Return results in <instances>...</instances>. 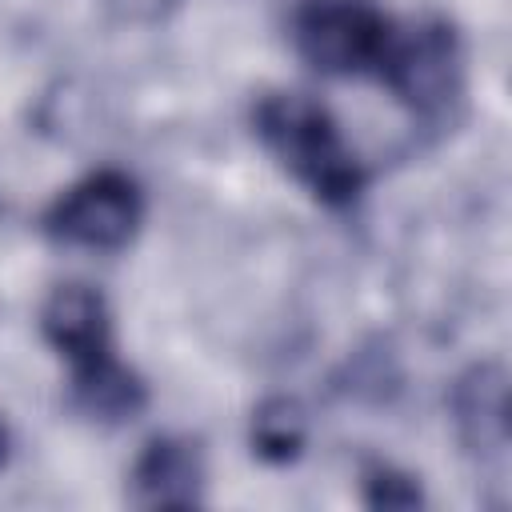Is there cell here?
I'll use <instances>...</instances> for the list:
<instances>
[{
	"instance_id": "6da1fadb",
	"label": "cell",
	"mask_w": 512,
	"mask_h": 512,
	"mask_svg": "<svg viewBox=\"0 0 512 512\" xmlns=\"http://www.w3.org/2000/svg\"><path fill=\"white\" fill-rule=\"evenodd\" d=\"M260 132L272 144V152L308 180L324 200H348L360 184V172L348 156V148L336 136V124L320 104L308 96H272L260 104Z\"/></svg>"
},
{
	"instance_id": "7a4b0ae2",
	"label": "cell",
	"mask_w": 512,
	"mask_h": 512,
	"mask_svg": "<svg viewBox=\"0 0 512 512\" xmlns=\"http://www.w3.org/2000/svg\"><path fill=\"white\" fill-rule=\"evenodd\" d=\"M392 32L364 0H308L296 16L300 52L324 72H360L384 60Z\"/></svg>"
},
{
	"instance_id": "3957f363",
	"label": "cell",
	"mask_w": 512,
	"mask_h": 512,
	"mask_svg": "<svg viewBox=\"0 0 512 512\" xmlns=\"http://www.w3.org/2000/svg\"><path fill=\"white\" fill-rule=\"evenodd\" d=\"M140 220L136 184L120 172H96L68 188L48 212V232L80 248H120Z\"/></svg>"
},
{
	"instance_id": "277c9868",
	"label": "cell",
	"mask_w": 512,
	"mask_h": 512,
	"mask_svg": "<svg viewBox=\"0 0 512 512\" xmlns=\"http://www.w3.org/2000/svg\"><path fill=\"white\" fill-rule=\"evenodd\" d=\"M384 72L392 88L420 112H440L460 92V52L448 28L428 24L408 36H392L384 48Z\"/></svg>"
},
{
	"instance_id": "5b68a950",
	"label": "cell",
	"mask_w": 512,
	"mask_h": 512,
	"mask_svg": "<svg viewBox=\"0 0 512 512\" xmlns=\"http://www.w3.org/2000/svg\"><path fill=\"white\" fill-rule=\"evenodd\" d=\"M200 456L184 440H152L132 468V500L144 508H188L200 492Z\"/></svg>"
},
{
	"instance_id": "8992f818",
	"label": "cell",
	"mask_w": 512,
	"mask_h": 512,
	"mask_svg": "<svg viewBox=\"0 0 512 512\" xmlns=\"http://www.w3.org/2000/svg\"><path fill=\"white\" fill-rule=\"evenodd\" d=\"M456 428L472 452H504L508 440V380L496 364L472 368L452 396Z\"/></svg>"
},
{
	"instance_id": "52a82bcc",
	"label": "cell",
	"mask_w": 512,
	"mask_h": 512,
	"mask_svg": "<svg viewBox=\"0 0 512 512\" xmlns=\"http://www.w3.org/2000/svg\"><path fill=\"white\" fill-rule=\"evenodd\" d=\"M44 332L76 364H88V360L104 356L108 352L104 300L84 284H60L44 304Z\"/></svg>"
},
{
	"instance_id": "ba28073f",
	"label": "cell",
	"mask_w": 512,
	"mask_h": 512,
	"mask_svg": "<svg viewBox=\"0 0 512 512\" xmlns=\"http://www.w3.org/2000/svg\"><path fill=\"white\" fill-rule=\"evenodd\" d=\"M76 396L80 404L92 412V416H104V420H120V416H132L144 400L136 376L128 368H120L108 352L88 360V364H76Z\"/></svg>"
},
{
	"instance_id": "9c48e42d",
	"label": "cell",
	"mask_w": 512,
	"mask_h": 512,
	"mask_svg": "<svg viewBox=\"0 0 512 512\" xmlns=\"http://www.w3.org/2000/svg\"><path fill=\"white\" fill-rule=\"evenodd\" d=\"M252 444L268 460H292L304 444V412L292 400H268L252 420Z\"/></svg>"
},
{
	"instance_id": "30bf717a",
	"label": "cell",
	"mask_w": 512,
	"mask_h": 512,
	"mask_svg": "<svg viewBox=\"0 0 512 512\" xmlns=\"http://www.w3.org/2000/svg\"><path fill=\"white\" fill-rule=\"evenodd\" d=\"M368 500H372V504H384V508H404V504H416L420 492H416L404 476H396V472H376Z\"/></svg>"
},
{
	"instance_id": "8fae6325",
	"label": "cell",
	"mask_w": 512,
	"mask_h": 512,
	"mask_svg": "<svg viewBox=\"0 0 512 512\" xmlns=\"http://www.w3.org/2000/svg\"><path fill=\"white\" fill-rule=\"evenodd\" d=\"M120 20H160L176 0H104Z\"/></svg>"
},
{
	"instance_id": "7c38bea8",
	"label": "cell",
	"mask_w": 512,
	"mask_h": 512,
	"mask_svg": "<svg viewBox=\"0 0 512 512\" xmlns=\"http://www.w3.org/2000/svg\"><path fill=\"white\" fill-rule=\"evenodd\" d=\"M0 460H4V428H0Z\"/></svg>"
}]
</instances>
